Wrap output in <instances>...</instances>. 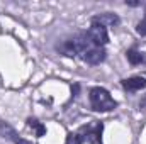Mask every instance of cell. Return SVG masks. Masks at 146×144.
Listing matches in <instances>:
<instances>
[{
    "mask_svg": "<svg viewBox=\"0 0 146 144\" xmlns=\"http://www.w3.org/2000/svg\"><path fill=\"white\" fill-rule=\"evenodd\" d=\"M54 48H56V51H58L60 54H63V56L78 58V59L83 61V58H85L94 48H99V46H95V44L90 41L87 31H78L76 34H73V36L63 39L61 42H58Z\"/></svg>",
    "mask_w": 146,
    "mask_h": 144,
    "instance_id": "cell-1",
    "label": "cell"
},
{
    "mask_svg": "<svg viewBox=\"0 0 146 144\" xmlns=\"http://www.w3.org/2000/svg\"><path fill=\"white\" fill-rule=\"evenodd\" d=\"M88 104L94 112H100V114L112 112L119 105L117 100H114V97L110 95L109 90L104 87H99V85L88 88Z\"/></svg>",
    "mask_w": 146,
    "mask_h": 144,
    "instance_id": "cell-2",
    "label": "cell"
},
{
    "mask_svg": "<svg viewBox=\"0 0 146 144\" xmlns=\"http://www.w3.org/2000/svg\"><path fill=\"white\" fill-rule=\"evenodd\" d=\"M78 132L83 136L85 144H104V141H102L104 122L102 120H92L88 124H83L78 127Z\"/></svg>",
    "mask_w": 146,
    "mask_h": 144,
    "instance_id": "cell-3",
    "label": "cell"
},
{
    "mask_svg": "<svg viewBox=\"0 0 146 144\" xmlns=\"http://www.w3.org/2000/svg\"><path fill=\"white\" fill-rule=\"evenodd\" d=\"M87 34L90 41L99 48H106L109 44V29L95 20H90V27L87 29Z\"/></svg>",
    "mask_w": 146,
    "mask_h": 144,
    "instance_id": "cell-4",
    "label": "cell"
},
{
    "mask_svg": "<svg viewBox=\"0 0 146 144\" xmlns=\"http://www.w3.org/2000/svg\"><path fill=\"white\" fill-rule=\"evenodd\" d=\"M0 137L2 139H7L12 144H34L33 141H27L26 137H22L9 122L5 120H0Z\"/></svg>",
    "mask_w": 146,
    "mask_h": 144,
    "instance_id": "cell-5",
    "label": "cell"
},
{
    "mask_svg": "<svg viewBox=\"0 0 146 144\" xmlns=\"http://www.w3.org/2000/svg\"><path fill=\"white\" fill-rule=\"evenodd\" d=\"M121 87L127 93H138V92H141V90L146 88V78L145 76H139V75L129 76V78H122L121 80Z\"/></svg>",
    "mask_w": 146,
    "mask_h": 144,
    "instance_id": "cell-6",
    "label": "cell"
},
{
    "mask_svg": "<svg viewBox=\"0 0 146 144\" xmlns=\"http://www.w3.org/2000/svg\"><path fill=\"white\" fill-rule=\"evenodd\" d=\"M90 20H95L102 26H106L107 29L109 27H117L121 24V17L114 12H104V14H97V15H92Z\"/></svg>",
    "mask_w": 146,
    "mask_h": 144,
    "instance_id": "cell-7",
    "label": "cell"
},
{
    "mask_svg": "<svg viewBox=\"0 0 146 144\" xmlns=\"http://www.w3.org/2000/svg\"><path fill=\"white\" fill-rule=\"evenodd\" d=\"M126 59L131 66H145L146 65V53L145 51H139L138 48H129L126 51Z\"/></svg>",
    "mask_w": 146,
    "mask_h": 144,
    "instance_id": "cell-8",
    "label": "cell"
},
{
    "mask_svg": "<svg viewBox=\"0 0 146 144\" xmlns=\"http://www.w3.org/2000/svg\"><path fill=\"white\" fill-rule=\"evenodd\" d=\"M26 126H27L29 129H33V132H34V136H36L37 139L44 137L46 132H48L46 126H44L39 119H36V117H27V119H26Z\"/></svg>",
    "mask_w": 146,
    "mask_h": 144,
    "instance_id": "cell-9",
    "label": "cell"
},
{
    "mask_svg": "<svg viewBox=\"0 0 146 144\" xmlns=\"http://www.w3.org/2000/svg\"><path fill=\"white\" fill-rule=\"evenodd\" d=\"M65 144H85L83 141V136L78 132V129L76 131H70L68 134H66V141Z\"/></svg>",
    "mask_w": 146,
    "mask_h": 144,
    "instance_id": "cell-10",
    "label": "cell"
},
{
    "mask_svg": "<svg viewBox=\"0 0 146 144\" xmlns=\"http://www.w3.org/2000/svg\"><path fill=\"white\" fill-rule=\"evenodd\" d=\"M134 31H136V34L141 37L146 36V10H145V15H143V19L136 24V27H134Z\"/></svg>",
    "mask_w": 146,
    "mask_h": 144,
    "instance_id": "cell-11",
    "label": "cell"
},
{
    "mask_svg": "<svg viewBox=\"0 0 146 144\" xmlns=\"http://www.w3.org/2000/svg\"><path fill=\"white\" fill-rule=\"evenodd\" d=\"M138 108L143 110V112H146V95H143V97L139 98V102H138Z\"/></svg>",
    "mask_w": 146,
    "mask_h": 144,
    "instance_id": "cell-12",
    "label": "cell"
},
{
    "mask_svg": "<svg viewBox=\"0 0 146 144\" xmlns=\"http://www.w3.org/2000/svg\"><path fill=\"white\" fill-rule=\"evenodd\" d=\"M127 7H143V5H146L145 2H131V0H126L124 2Z\"/></svg>",
    "mask_w": 146,
    "mask_h": 144,
    "instance_id": "cell-13",
    "label": "cell"
},
{
    "mask_svg": "<svg viewBox=\"0 0 146 144\" xmlns=\"http://www.w3.org/2000/svg\"><path fill=\"white\" fill-rule=\"evenodd\" d=\"M78 92H80V85L78 83H75V85H72V98H76L78 97Z\"/></svg>",
    "mask_w": 146,
    "mask_h": 144,
    "instance_id": "cell-14",
    "label": "cell"
}]
</instances>
